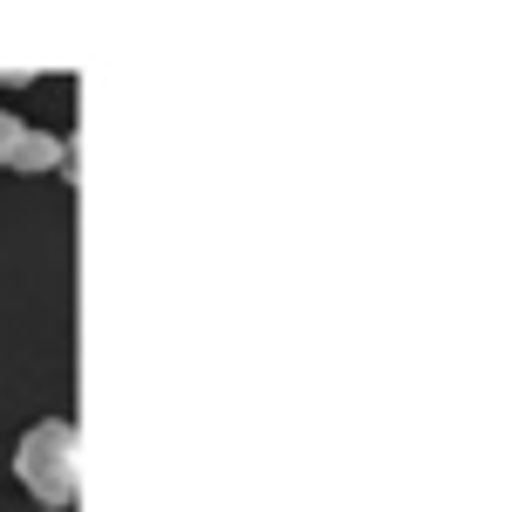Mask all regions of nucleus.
Returning a JSON list of instances; mask_svg holds the SVG:
<instances>
[{"instance_id":"obj_1","label":"nucleus","mask_w":505,"mask_h":512,"mask_svg":"<svg viewBox=\"0 0 505 512\" xmlns=\"http://www.w3.org/2000/svg\"><path fill=\"white\" fill-rule=\"evenodd\" d=\"M14 478L35 492L41 506H76V485H82V431L69 417H41L35 431L21 437L14 451Z\"/></svg>"},{"instance_id":"obj_2","label":"nucleus","mask_w":505,"mask_h":512,"mask_svg":"<svg viewBox=\"0 0 505 512\" xmlns=\"http://www.w3.org/2000/svg\"><path fill=\"white\" fill-rule=\"evenodd\" d=\"M69 158V144H62V137H48V130H28V137H21V144H14V171H48V164H62Z\"/></svg>"},{"instance_id":"obj_3","label":"nucleus","mask_w":505,"mask_h":512,"mask_svg":"<svg viewBox=\"0 0 505 512\" xmlns=\"http://www.w3.org/2000/svg\"><path fill=\"white\" fill-rule=\"evenodd\" d=\"M21 137H28V123L14 117V110H0V164L14 158V144H21Z\"/></svg>"}]
</instances>
